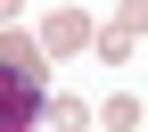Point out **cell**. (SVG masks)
Here are the masks:
<instances>
[{
	"label": "cell",
	"instance_id": "6da1fadb",
	"mask_svg": "<svg viewBox=\"0 0 148 132\" xmlns=\"http://www.w3.org/2000/svg\"><path fill=\"white\" fill-rule=\"evenodd\" d=\"M41 107H49L41 74H8V66H0V132H33Z\"/></svg>",
	"mask_w": 148,
	"mask_h": 132
},
{
	"label": "cell",
	"instance_id": "8992f818",
	"mask_svg": "<svg viewBox=\"0 0 148 132\" xmlns=\"http://www.w3.org/2000/svg\"><path fill=\"white\" fill-rule=\"evenodd\" d=\"M99 58H132V33L123 25H99Z\"/></svg>",
	"mask_w": 148,
	"mask_h": 132
},
{
	"label": "cell",
	"instance_id": "5b68a950",
	"mask_svg": "<svg viewBox=\"0 0 148 132\" xmlns=\"http://www.w3.org/2000/svg\"><path fill=\"white\" fill-rule=\"evenodd\" d=\"M99 124H107V132H132V124H140V99H132V91L99 99Z\"/></svg>",
	"mask_w": 148,
	"mask_h": 132
},
{
	"label": "cell",
	"instance_id": "52a82bcc",
	"mask_svg": "<svg viewBox=\"0 0 148 132\" xmlns=\"http://www.w3.org/2000/svg\"><path fill=\"white\" fill-rule=\"evenodd\" d=\"M115 25H123V33L140 41V33H148V0H123V17H115Z\"/></svg>",
	"mask_w": 148,
	"mask_h": 132
},
{
	"label": "cell",
	"instance_id": "7a4b0ae2",
	"mask_svg": "<svg viewBox=\"0 0 148 132\" xmlns=\"http://www.w3.org/2000/svg\"><path fill=\"white\" fill-rule=\"evenodd\" d=\"M82 41H99V25H90L82 8H58V17L41 25V50H49V58H74Z\"/></svg>",
	"mask_w": 148,
	"mask_h": 132
},
{
	"label": "cell",
	"instance_id": "277c9868",
	"mask_svg": "<svg viewBox=\"0 0 148 132\" xmlns=\"http://www.w3.org/2000/svg\"><path fill=\"white\" fill-rule=\"evenodd\" d=\"M41 124H58V132H90V124H99V107H82V99H49Z\"/></svg>",
	"mask_w": 148,
	"mask_h": 132
},
{
	"label": "cell",
	"instance_id": "3957f363",
	"mask_svg": "<svg viewBox=\"0 0 148 132\" xmlns=\"http://www.w3.org/2000/svg\"><path fill=\"white\" fill-rule=\"evenodd\" d=\"M41 58H49V50H41V33L0 25V66H8V74H41Z\"/></svg>",
	"mask_w": 148,
	"mask_h": 132
},
{
	"label": "cell",
	"instance_id": "ba28073f",
	"mask_svg": "<svg viewBox=\"0 0 148 132\" xmlns=\"http://www.w3.org/2000/svg\"><path fill=\"white\" fill-rule=\"evenodd\" d=\"M8 17H16V0H0V25H8Z\"/></svg>",
	"mask_w": 148,
	"mask_h": 132
}]
</instances>
